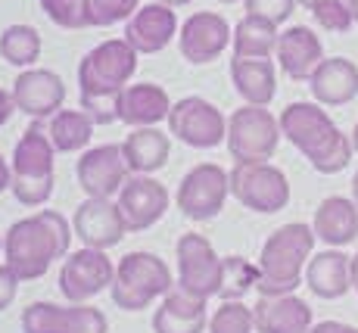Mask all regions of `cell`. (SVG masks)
I'll list each match as a JSON object with an SVG mask.
<instances>
[{
  "label": "cell",
  "mask_w": 358,
  "mask_h": 333,
  "mask_svg": "<svg viewBox=\"0 0 358 333\" xmlns=\"http://www.w3.org/2000/svg\"><path fill=\"white\" fill-rule=\"evenodd\" d=\"M252 330H256L252 309H246V305L237 299L224 302L222 309L209 318V333H252Z\"/></svg>",
  "instance_id": "836d02e7"
},
{
  "label": "cell",
  "mask_w": 358,
  "mask_h": 333,
  "mask_svg": "<svg viewBox=\"0 0 358 333\" xmlns=\"http://www.w3.org/2000/svg\"><path fill=\"white\" fill-rule=\"evenodd\" d=\"M141 6V0H87L85 3V16H87V29H106L115 25L122 19H131Z\"/></svg>",
  "instance_id": "d6a6232c"
},
{
  "label": "cell",
  "mask_w": 358,
  "mask_h": 333,
  "mask_svg": "<svg viewBox=\"0 0 358 333\" xmlns=\"http://www.w3.org/2000/svg\"><path fill=\"white\" fill-rule=\"evenodd\" d=\"M256 333H306L312 327V309L293 293L259 296L252 305Z\"/></svg>",
  "instance_id": "7402d4cb"
},
{
  "label": "cell",
  "mask_w": 358,
  "mask_h": 333,
  "mask_svg": "<svg viewBox=\"0 0 358 333\" xmlns=\"http://www.w3.org/2000/svg\"><path fill=\"white\" fill-rule=\"evenodd\" d=\"M141 53L125 38L103 41L78 62V87L81 109L94 119V125L119 122V97L137 72Z\"/></svg>",
  "instance_id": "6da1fadb"
},
{
  "label": "cell",
  "mask_w": 358,
  "mask_h": 333,
  "mask_svg": "<svg viewBox=\"0 0 358 333\" xmlns=\"http://www.w3.org/2000/svg\"><path fill=\"white\" fill-rule=\"evenodd\" d=\"M278 25L268 22L262 16H243L234 29V57H246V59H268L278 50Z\"/></svg>",
  "instance_id": "f1b7e54d"
},
{
  "label": "cell",
  "mask_w": 358,
  "mask_h": 333,
  "mask_svg": "<svg viewBox=\"0 0 358 333\" xmlns=\"http://www.w3.org/2000/svg\"><path fill=\"white\" fill-rule=\"evenodd\" d=\"M16 113V103H13V94H6L3 87H0V125L10 122V115Z\"/></svg>",
  "instance_id": "f35d334b"
},
{
  "label": "cell",
  "mask_w": 358,
  "mask_h": 333,
  "mask_svg": "<svg viewBox=\"0 0 358 333\" xmlns=\"http://www.w3.org/2000/svg\"><path fill=\"white\" fill-rule=\"evenodd\" d=\"M178 283L190 293L212 299L218 296V283H222V259L215 255L212 243L203 234H184L178 240Z\"/></svg>",
  "instance_id": "4fadbf2b"
},
{
  "label": "cell",
  "mask_w": 358,
  "mask_h": 333,
  "mask_svg": "<svg viewBox=\"0 0 358 333\" xmlns=\"http://www.w3.org/2000/svg\"><path fill=\"white\" fill-rule=\"evenodd\" d=\"M171 103L169 94L162 91L153 81H143V85H128L119 97V122L131 125V128H147L162 119H169Z\"/></svg>",
  "instance_id": "cb8c5ba5"
},
{
  "label": "cell",
  "mask_w": 358,
  "mask_h": 333,
  "mask_svg": "<svg viewBox=\"0 0 358 333\" xmlns=\"http://www.w3.org/2000/svg\"><path fill=\"white\" fill-rule=\"evenodd\" d=\"M22 333H109V321L85 302H31L22 311Z\"/></svg>",
  "instance_id": "7c38bea8"
},
{
  "label": "cell",
  "mask_w": 358,
  "mask_h": 333,
  "mask_svg": "<svg viewBox=\"0 0 358 333\" xmlns=\"http://www.w3.org/2000/svg\"><path fill=\"white\" fill-rule=\"evenodd\" d=\"M72 227H75V237L91 249H113V246H119L122 237L128 234L125 221H122V212H119V203H113V199H97V197H87L85 203L75 209Z\"/></svg>",
  "instance_id": "ac0fdd59"
},
{
  "label": "cell",
  "mask_w": 358,
  "mask_h": 333,
  "mask_svg": "<svg viewBox=\"0 0 358 333\" xmlns=\"http://www.w3.org/2000/svg\"><path fill=\"white\" fill-rule=\"evenodd\" d=\"M165 209H169V190L159 181H153L150 175L128 178L125 187L119 190V212L128 234L153 227L165 215Z\"/></svg>",
  "instance_id": "2e32d148"
},
{
  "label": "cell",
  "mask_w": 358,
  "mask_h": 333,
  "mask_svg": "<svg viewBox=\"0 0 358 333\" xmlns=\"http://www.w3.org/2000/svg\"><path fill=\"white\" fill-rule=\"evenodd\" d=\"M38 3L44 6L50 22H57L59 29H87V16H85L87 0H38Z\"/></svg>",
  "instance_id": "d590c367"
},
{
  "label": "cell",
  "mask_w": 358,
  "mask_h": 333,
  "mask_svg": "<svg viewBox=\"0 0 358 333\" xmlns=\"http://www.w3.org/2000/svg\"><path fill=\"white\" fill-rule=\"evenodd\" d=\"M308 87L321 106H343L358 94V66L352 59L330 57L315 69Z\"/></svg>",
  "instance_id": "603a6c76"
},
{
  "label": "cell",
  "mask_w": 358,
  "mask_h": 333,
  "mask_svg": "<svg viewBox=\"0 0 358 333\" xmlns=\"http://www.w3.org/2000/svg\"><path fill=\"white\" fill-rule=\"evenodd\" d=\"M47 134H50L57 153H78L91 143L94 119L85 109H59L57 115H50Z\"/></svg>",
  "instance_id": "f546056e"
},
{
  "label": "cell",
  "mask_w": 358,
  "mask_h": 333,
  "mask_svg": "<svg viewBox=\"0 0 358 333\" xmlns=\"http://www.w3.org/2000/svg\"><path fill=\"white\" fill-rule=\"evenodd\" d=\"M159 3H165V6H187V3H194V0H159Z\"/></svg>",
  "instance_id": "ee69618b"
},
{
  "label": "cell",
  "mask_w": 358,
  "mask_h": 333,
  "mask_svg": "<svg viewBox=\"0 0 358 333\" xmlns=\"http://www.w3.org/2000/svg\"><path fill=\"white\" fill-rule=\"evenodd\" d=\"M128 162L125 153L115 143H103V147L85 150L78 159V184L87 197L113 199L115 193L128 181Z\"/></svg>",
  "instance_id": "5bb4252c"
},
{
  "label": "cell",
  "mask_w": 358,
  "mask_h": 333,
  "mask_svg": "<svg viewBox=\"0 0 358 333\" xmlns=\"http://www.w3.org/2000/svg\"><path fill=\"white\" fill-rule=\"evenodd\" d=\"M349 137H352V150L358 153V125H355V128H352V134H349Z\"/></svg>",
  "instance_id": "7dc6e473"
},
{
  "label": "cell",
  "mask_w": 358,
  "mask_h": 333,
  "mask_svg": "<svg viewBox=\"0 0 358 333\" xmlns=\"http://www.w3.org/2000/svg\"><path fill=\"white\" fill-rule=\"evenodd\" d=\"M296 0H246V16H262L268 22L280 25L293 16Z\"/></svg>",
  "instance_id": "8d00e7d4"
},
{
  "label": "cell",
  "mask_w": 358,
  "mask_h": 333,
  "mask_svg": "<svg viewBox=\"0 0 358 333\" xmlns=\"http://www.w3.org/2000/svg\"><path fill=\"white\" fill-rule=\"evenodd\" d=\"M75 237V227L59 212L44 209L29 218H19L3 234V259L13 274L22 283L38 281L57 259L69 255V240Z\"/></svg>",
  "instance_id": "7a4b0ae2"
},
{
  "label": "cell",
  "mask_w": 358,
  "mask_h": 333,
  "mask_svg": "<svg viewBox=\"0 0 358 333\" xmlns=\"http://www.w3.org/2000/svg\"><path fill=\"white\" fill-rule=\"evenodd\" d=\"M0 249H3V237H0Z\"/></svg>",
  "instance_id": "f907efd6"
},
{
  "label": "cell",
  "mask_w": 358,
  "mask_h": 333,
  "mask_svg": "<svg viewBox=\"0 0 358 333\" xmlns=\"http://www.w3.org/2000/svg\"><path fill=\"white\" fill-rule=\"evenodd\" d=\"M231 81L234 91L243 97L252 106H268L278 94V75H274V62L268 59H246L234 57L231 59Z\"/></svg>",
  "instance_id": "484cf974"
},
{
  "label": "cell",
  "mask_w": 358,
  "mask_h": 333,
  "mask_svg": "<svg viewBox=\"0 0 358 333\" xmlns=\"http://www.w3.org/2000/svg\"><path fill=\"white\" fill-rule=\"evenodd\" d=\"M352 199L358 203V171H355V178H352Z\"/></svg>",
  "instance_id": "c3c4849f"
},
{
  "label": "cell",
  "mask_w": 358,
  "mask_h": 333,
  "mask_svg": "<svg viewBox=\"0 0 358 333\" xmlns=\"http://www.w3.org/2000/svg\"><path fill=\"white\" fill-rule=\"evenodd\" d=\"M218 3H237V0H218Z\"/></svg>",
  "instance_id": "681fc988"
},
{
  "label": "cell",
  "mask_w": 358,
  "mask_h": 333,
  "mask_svg": "<svg viewBox=\"0 0 358 333\" xmlns=\"http://www.w3.org/2000/svg\"><path fill=\"white\" fill-rule=\"evenodd\" d=\"M203 296L184 290L181 283L169 290L162 296V305L153 315V330L156 333H203L209 327V315H206Z\"/></svg>",
  "instance_id": "ffe728a7"
},
{
  "label": "cell",
  "mask_w": 358,
  "mask_h": 333,
  "mask_svg": "<svg viewBox=\"0 0 358 333\" xmlns=\"http://www.w3.org/2000/svg\"><path fill=\"white\" fill-rule=\"evenodd\" d=\"M349 271H352V290L358 293V253L349 259Z\"/></svg>",
  "instance_id": "b9f144b4"
},
{
  "label": "cell",
  "mask_w": 358,
  "mask_h": 333,
  "mask_svg": "<svg viewBox=\"0 0 358 333\" xmlns=\"http://www.w3.org/2000/svg\"><path fill=\"white\" fill-rule=\"evenodd\" d=\"M296 3L306 6V10H312V6H315V3H321V0H296Z\"/></svg>",
  "instance_id": "f6af8a7d"
},
{
  "label": "cell",
  "mask_w": 358,
  "mask_h": 333,
  "mask_svg": "<svg viewBox=\"0 0 358 333\" xmlns=\"http://www.w3.org/2000/svg\"><path fill=\"white\" fill-rule=\"evenodd\" d=\"M228 178L231 197L252 212L271 215L287 209V203H290V181L284 171L268 162H237L228 171Z\"/></svg>",
  "instance_id": "52a82bcc"
},
{
  "label": "cell",
  "mask_w": 358,
  "mask_h": 333,
  "mask_svg": "<svg viewBox=\"0 0 358 333\" xmlns=\"http://www.w3.org/2000/svg\"><path fill=\"white\" fill-rule=\"evenodd\" d=\"M115 281V265L106 255V249L81 246L66 255L63 268H59V293L69 302H87L100 296Z\"/></svg>",
  "instance_id": "30bf717a"
},
{
  "label": "cell",
  "mask_w": 358,
  "mask_h": 333,
  "mask_svg": "<svg viewBox=\"0 0 358 333\" xmlns=\"http://www.w3.org/2000/svg\"><path fill=\"white\" fill-rule=\"evenodd\" d=\"M306 283L318 299H340L352 287V271H349V259L336 249L318 253L308 259L306 265Z\"/></svg>",
  "instance_id": "4316f807"
},
{
  "label": "cell",
  "mask_w": 358,
  "mask_h": 333,
  "mask_svg": "<svg viewBox=\"0 0 358 333\" xmlns=\"http://www.w3.org/2000/svg\"><path fill=\"white\" fill-rule=\"evenodd\" d=\"M19 283H22V281H19V277L13 274V268L3 262V265H0V311L10 309V305H13V299H16Z\"/></svg>",
  "instance_id": "74e56055"
},
{
  "label": "cell",
  "mask_w": 358,
  "mask_h": 333,
  "mask_svg": "<svg viewBox=\"0 0 358 333\" xmlns=\"http://www.w3.org/2000/svg\"><path fill=\"white\" fill-rule=\"evenodd\" d=\"M175 34H178L175 6H165L159 0H156V3H147V6H137V13L125 25V41L137 53H143V57L165 50Z\"/></svg>",
  "instance_id": "d6986e66"
},
{
  "label": "cell",
  "mask_w": 358,
  "mask_h": 333,
  "mask_svg": "<svg viewBox=\"0 0 358 333\" xmlns=\"http://www.w3.org/2000/svg\"><path fill=\"white\" fill-rule=\"evenodd\" d=\"M231 41L234 34H231L228 19L218 16V13H194L181 25V34H178L181 57L194 62V66H206V62L218 59Z\"/></svg>",
  "instance_id": "9a60e30c"
},
{
  "label": "cell",
  "mask_w": 358,
  "mask_h": 333,
  "mask_svg": "<svg viewBox=\"0 0 358 333\" xmlns=\"http://www.w3.org/2000/svg\"><path fill=\"white\" fill-rule=\"evenodd\" d=\"M175 287L169 265L153 253H128L115 268V281L109 287L113 302L122 311H143L162 299Z\"/></svg>",
  "instance_id": "8992f818"
},
{
  "label": "cell",
  "mask_w": 358,
  "mask_h": 333,
  "mask_svg": "<svg viewBox=\"0 0 358 333\" xmlns=\"http://www.w3.org/2000/svg\"><path fill=\"white\" fill-rule=\"evenodd\" d=\"M169 137L159 128L147 125V128H134L122 143L125 162L131 169V175H153L169 162Z\"/></svg>",
  "instance_id": "83f0119b"
},
{
  "label": "cell",
  "mask_w": 358,
  "mask_h": 333,
  "mask_svg": "<svg viewBox=\"0 0 358 333\" xmlns=\"http://www.w3.org/2000/svg\"><path fill=\"white\" fill-rule=\"evenodd\" d=\"M312 16H315V22H318L321 29L334 31V34L349 31L352 29V22H355V16H352V10H349L346 0H321V3L312 6Z\"/></svg>",
  "instance_id": "e575fe53"
},
{
  "label": "cell",
  "mask_w": 358,
  "mask_h": 333,
  "mask_svg": "<svg viewBox=\"0 0 358 333\" xmlns=\"http://www.w3.org/2000/svg\"><path fill=\"white\" fill-rule=\"evenodd\" d=\"M334 333H358V327H349V324H340L336 321V330Z\"/></svg>",
  "instance_id": "7bdbcfd3"
},
{
  "label": "cell",
  "mask_w": 358,
  "mask_h": 333,
  "mask_svg": "<svg viewBox=\"0 0 358 333\" xmlns=\"http://www.w3.org/2000/svg\"><path fill=\"white\" fill-rule=\"evenodd\" d=\"M280 131L315 171L336 175L352 159V137H346L318 103H290L280 113Z\"/></svg>",
  "instance_id": "3957f363"
},
{
  "label": "cell",
  "mask_w": 358,
  "mask_h": 333,
  "mask_svg": "<svg viewBox=\"0 0 358 333\" xmlns=\"http://www.w3.org/2000/svg\"><path fill=\"white\" fill-rule=\"evenodd\" d=\"M315 237L330 246H349L358 240V203L346 197H327L315 209Z\"/></svg>",
  "instance_id": "d4e9b609"
},
{
  "label": "cell",
  "mask_w": 358,
  "mask_h": 333,
  "mask_svg": "<svg viewBox=\"0 0 358 333\" xmlns=\"http://www.w3.org/2000/svg\"><path fill=\"white\" fill-rule=\"evenodd\" d=\"M169 131L194 150H212L222 141H228L224 115L203 97H184V100L171 103Z\"/></svg>",
  "instance_id": "8fae6325"
},
{
  "label": "cell",
  "mask_w": 358,
  "mask_h": 333,
  "mask_svg": "<svg viewBox=\"0 0 358 333\" xmlns=\"http://www.w3.org/2000/svg\"><path fill=\"white\" fill-rule=\"evenodd\" d=\"M349 3V10H352V16H355V22H358V0H346Z\"/></svg>",
  "instance_id": "bcb514c9"
},
{
  "label": "cell",
  "mask_w": 358,
  "mask_h": 333,
  "mask_svg": "<svg viewBox=\"0 0 358 333\" xmlns=\"http://www.w3.org/2000/svg\"><path fill=\"white\" fill-rule=\"evenodd\" d=\"M231 193V178L224 169L212 162L194 165L178 184V209L184 212V218L190 221H209L224 209V199Z\"/></svg>",
  "instance_id": "9c48e42d"
},
{
  "label": "cell",
  "mask_w": 358,
  "mask_h": 333,
  "mask_svg": "<svg viewBox=\"0 0 358 333\" xmlns=\"http://www.w3.org/2000/svg\"><path fill=\"white\" fill-rule=\"evenodd\" d=\"M53 156H57V147H53L50 134H47L44 122L34 119L25 134L19 137L16 150H13V197L22 206H44L53 193Z\"/></svg>",
  "instance_id": "5b68a950"
},
{
  "label": "cell",
  "mask_w": 358,
  "mask_h": 333,
  "mask_svg": "<svg viewBox=\"0 0 358 333\" xmlns=\"http://www.w3.org/2000/svg\"><path fill=\"white\" fill-rule=\"evenodd\" d=\"M334 330H336V321H321L315 327H308L306 333H334Z\"/></svg>",
  "instance_id": "60d3db41"
},
{
  "label": "cell",
  "mask_w": 358,
  "mask_h": 333,
  "mask_svg": "<svg viewBox=\"0 0 358 333\" xmlns=\"http://www.w3.org/2000/svg\"><path fill=\"white\" fill-rule=\"evenodd\" d=\"M278 62L293 81H308L315 69L324 62V47L321 38L308 25H293V29L280 31L278 38Z\"/></svg>",
  "instance_id": "44dd1931"
},
{
  "label": "cell",
  "mask_w": 358,
  "mask_h": 333,
  "mask_svg": "<svg viewBox=\"0 0 358 333\" xmlns=\"http://www.w3.org/2000/svg\"><path fill=\"white\" fill-rule=\"evenodd\" d=\"M13 103L19 113L31 115V119H50L63 109L66 85L57 72L50 69H25L16 81H13Z\"/></svg>",
  "instance_id": "e0dca14e"
},
{
  "label": "cell",
  "mask_w": 358,
  "mask_h": 333,
  "mask_svg": "<svg viewBox=\"0 0 358 333\" xmlns=\"http://www.w3.org/2000/svg\"><path fill=\"white\" fill-rule=\"evenodd\" d=\"M259 283V265L246 262L243 255H224L222 259V283H218V299H243Z\"/></svg>",
  "instance_id": "1f68e13d"
},
{
  "label": "cell",
  "mask_w": 358,
  "mask_h": 333,
  "mask_svg": "<svg viewBox=\"0 0 358 333\" xmlns=\"http://www.w3.org/2000/svg\"><path fill=\"white\" fill-rule=\"evenodd\" d=\"M10 184H13V169L3 162V156H0V193H3Z\"/></svg>",
  "instance_id": "ab89813d"
},
{
  "label": "cell",
  "mask_w": 358,
  "mask_h": 333,
  "mask_svg": "<svg viewBox=\"0 0 358 333\" xmlns=\"http://www.w3.org/2000/svg\"><path fill=\"white\" fill-rule=\"evenodd\" d=\"M0 57L16 69L34 66V59L41 57L38 29H34V25H10V29L0 34Z\"/></svg>",
  "instance_id": "4dcf8cb0"
},
{
  "label": "cell",
  "mask_w": 358,
  "mask_h": 333,
  "mask_svg": "<svg viewBox=\"0 0 358 333\" xmlns=\"http://www.w3.org/2000/svg\"><path fill=\"white\" fill-rule=\"evenodd\" d=\"M315 249V227L284 225L265 240L259 255V296H280L293 293L302 281V268L308 265Z\"/></svg>",
  "instance_id": "277c9868"
},
{
  "label": "cell",
  "mask_w": 358,
  "mask_h": 333,
  "mask_svg": "<svg viewBox=\"0 0 358 333\" xmlns=\"http://www.w3.org/2000/svg\"><path fill=\"white\" fill-rule=\"evenodd\" d=\"M280 119H274L265 106L246 103L228 119V150L237 162H268L280 143Z\"/></svg>",
  "instance_id": "ba28073f"
}]
</instances>
